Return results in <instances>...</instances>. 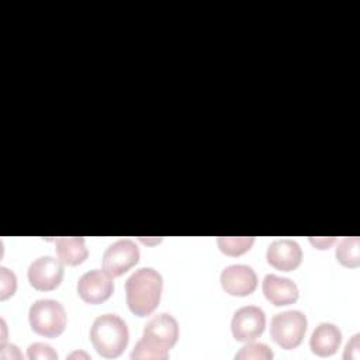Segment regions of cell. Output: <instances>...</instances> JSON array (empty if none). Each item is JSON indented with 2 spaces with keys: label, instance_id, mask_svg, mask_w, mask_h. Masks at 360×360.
Returning a JSON list of instances; mask_svg holds the SVG:
<instances>
[{
  "label": "cell",
  "instance_id": "cell-7",
  "mask_svg": "<svg viewBox=\"0 0 360 360\" xmlns=\"http://www.w3.org/2000/svg\"><path fill=\"white\" fill-rule=\"evenodd\" d=\"M266 328V315L256 305H245L235 311L231 330L238 342H250L259 338Z\"/></svg>",
  "mask_w": 360,
  "mask_h": 360
},
{
  "label": "cell",
  "instance_id": "cell-15",
  "mask_svg": "<svg viewBox=\"0 0 360 360\" xmlns=\"http://www.w3.org/2000/svg\"><path fill=\"white\" fill-rule=\"evenodd\" d=\"M360 239L359 236L343 238L336 248V259L345 267H357L360 264Z\"/></svg>",
  "mask_w": 360,
  "mask_h": 360
},
{
  "label": "cell",
  "instance_id": "cell-16",
  "mask_svg": "<svg viewBox=\"0 0 360 360\" xmlns=\"http://www.w3.org/2000/svg\"><path fill=\"white\" fill-rule=\"evenodd\" d=\"M255 242L253 236H219L217 238L218 248L228 256H239L248 252Z\"/></svg>",
  "mask_w": 360,
  "mask_h": 360
},
{
  "label": "cell",
  "instance_id": "cell-1",
  "mask_svg": "<svg viewBox=\"0 0 360 360\" xmlns=\"http://www.w3.org/2000/svg\"><path fill=\"white\" fill-rule=\"evenodd\" d=\"M179 339V323L170 314H158L148 321L142 338L136 342L131 359L166 360Z\"/></svg>",
  "mask_w": 360,
  "mask_h": 360
},
{
  "label": "cell",
  "instance_id": "cell-4",
  "mask_svg": "<svg viewBox=\"0 0 360 360\" xmlns=\"http://www.w3.org/2000/svg\"><path fill=\"white\" fill-rule=\"evenodd\" d=\"M28 319L35 333L45 338H56L65 330L66 311L56 300H37L30 307Z\"/></svg>",
  "mask_w": 360,
  "mask_h": 360
},
{
  "label": "cell",
  "instance_id": "cell-10",
  "mask_svg": "<svg viewBox=\"0 0 360 360\" xmlns=\"http://www.w3.org/2000/svg\"><path fill=\"white\" fill-rule=\"evenodd\" d=\"M221 285L225 292L236 297L252 294L257 287V276L250 266L231 264L221 271Z\"/></svg>",
  "mask_w": 360,
  "mask_h": 360
},
{
  "label": "cell",
  "instance_id": "cell-18",
  "mask_svg": "<svg viewBox=\"0 0 360 360\" xmlns=\"http://www.w3.org/2000/svg\"><path fill=\"white\" fill-rule=\"evenodd\" d=\"M17 277L7 267H0V300H6L15 292Z\"/></svg>",
  "mask_w": 360,
  "mask_h": 360
},
{
  "label": "cell",
  "instance_id": "cell-11",
  "mask_svg": "<svg viewBox=\"0 0 360 360\" xmlns=\"http://www.w3.org/2000/svg\"><path fill=\"white\" fill-rule=\"evenodd\" d=\"M266 257L270 266L281 271L295 270L302 260L301 246L292 239L273 240L266 252Z\"/></svg>",
  "mask_w": 360,
  "mask_h": 360
},
{
  "label": "cell",
  "instance_id": "cell-14",
  "mask_svg": "<svg viewBox=\"0 0 360 360\" xmlns=\"http://www.w3.org/2000/svg\"><path fill=\"white\" fill-rule=\"evenodd\" d=\"M55 249L59 260L68 266H77L83 263L89 250L84 243V238L82 236H60L55 239Z\"/></svg>",
  "mask_w": 360,
  "mask_h": 360
},
{
  "label": "cell",
  "instance_id": "cell-17",
  "mask_svg": "<svg viewBox=\"0 0 360 360\" xmlns=\"http://www.w3.org/2000/svg\"><path fill=\"white\" fill-rule=\"evenodd\" d=\"M273 357L271 349L264 343L246 342L245 346L239 349L235 359H253V360H270Z\"/></svg>",
  "mask_w": 360,
  "mask_h": 360
},
{
  "label": "cell",
  "instance_id": "cell-19",
  "mask_svg": "<svg viewBox=\"0 0 360 360\" xmlns=\"http://www.w3.org/2000/svg\"><path fill=\"white\" fill-rule=\"evenodd\" d=\"M27 357L31 359V360H35V359L55 360V359H58V353L49 345L38 342V343L30 345L28 352H27Z\"/></svg>",
  "mask_w": 360,
  "mask_h": 360
},
{
  "label": "cell",
  "instance_id": "cell-2",
  "mask_svg": "<svg viewBox=\"0 0 360 360\" xmlns=\"http://www.w3.org/2000/svg\"><path fill=\"white\" fill-rule=\"evenodd\" d=\"M163 278L152 267L135 270L125 281L127 304L132 314L138 316L150 315L160 302Z\"/></svg>",
  "mask_w": 360,
  "mask_h": 360
},
{
  "label": "cell",
  "instance_id": "cell-12",
  "mask_svg": "<svg viewBox=\"0 0 360 360\" xmlns=\"http://www.w3.org/2000/svg\"><path fill=\"white\" fill-rule=\"evenodd\" d=\"M263 294L276 307L294 304L298 300L300 291L294 281L287 277L267 274L263 278Z\"/></svg>",
  "mask_w": 360,
  "mask_h": 360
},
{
  "label": "cell",
  "instance_id": "cell-6",
  "mask_svg": "<svg viewBox=\"0 0 360 360\" xmlns=\"http://www.w3.org/2000/svg\"><path fill=\"white\" fill-rule=\"evenodd\" d=\"M139 260V248L131 239H118L103 255V270L111 277H118L134 267Z\"/></svg>",
  "mask_w": 360,
  "mask_h": 360
},
{
  "label": "cell",
  "instance_id": "cell-8",
  "mask_svg": "<svg viewBox=\"0 0 360 360\" xmlns=\"http://www.w3.org/2000/svg\"><path fill=\"white\" fill-rule=\"evenodd\" d=\"M63 263L59 257L41 256L28 267V281L39 291H51L56 288L63 278Z\"/></svg>",
  "mask_w": 360,
  "mask_h": 360
},
{
  "label": "cell",
  "instance_id": "cell-20",
  "mask_svg": "<svg viewBox=\"0 0 360 360\" xmlns=\"http://www.w3.org/2000/svg\"><path fill=\"white\" fill-rule=\"evenodd\" d=\"M359 338L360 335L356 333L350 342H347L346 345V349H345V353H343V359H353V360H357L360 353H359Z\"/></svg>",
  "mask_w": 360,
  "mask_h": 360
},
{
  "label": "cell",
  "instance_id": "cell-9",
  "mask_svg": "<svg viewBox=\"0 0 360 360\" xmlns=\"http://www.w3.org/2000/svg\"><path fill=\"white\" fill-rule=\"evenodd\" d=\"M114 291L112 277L100 269L86 271L77 281V294L87 304H101Z\"/></svg>",
  "mask_w": 360,
  "mask_h": 360
},
{
  "label": "cell",
  "instance_id": "cell-3",
  "mask_svg": "<svg viewBox=\"0 0 360 360\" xmlns=\"http://www.w3.org/2000/svg\"><path fill=\"white\" fill-rule=\"evenodd\" d=\"M129 332L125 321L115 314H103L93 321L90 340L96 352L105 357H118L128 345Z\"/></svg>",
  "mask_w": 360,
  "mask_h": 360
},
{
  "label": "cell",
  "instance_id": "cell-22",
  "mask_svg": "<svg viewBox=\"0 0 360 360\" xmlns=\"http://www.w3.org/2000/svg\"><path fill=\"white\" fill-rule=\"evenodd\" d=\"M73 357H84V359H89V354H86V353H79V352H73L72 354H69V359H73Z\"/></svg>",
  "mask_w": 360,
  "mask_h": 360
},
{
  "label": "cell",
  "instance_id": "cell-13",
  "mask_svg": "<svg viewBox=\"0 0 360 360\" xmlns=\"http://www.w3.org/2000/svg\"><path fill=\"white\" fill-rule=\"evenodd\" d=\"M340 342H342L340 329L330 322H322L312 332L309 339V347L312 353H315L316 356L328 357L336 353V350L340 346Z\"/></svg>",
  "mask_w": 360,
  "mask_h": 360
},
{
  "label": "cell",
  "instance_id": "cell-5",
  "mask_svg": "<svg viewBox=\"0 0 360 360\" xmlns=\"http://www.w3.org/2000/svg\"><path fill=\"white\" fill-rule=\"evenodd\" d=\"M307 332V316L297 309L278 312L271 318L270 336L285 350L301 345Z\"/></svg>",
  "mask_w": 360,
  "mask_h": 360
},
{
  "label": "cell",
  "instance_id": "cell-21",
  "mask_svg": "<svg viewBox=\"0 0 360 360\" xmlns=\"http://www.w3.org/2000/svg\"><path fill=\"white\" fill-rule=\"evenodd\" d=\"M309 242L319 249H328L335 242V238H309Z\"/></svg>",
  "mask_w": 360,
  "mask_h": 360
}]
</instances>
